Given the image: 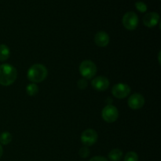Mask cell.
Here are the masks:
<instances>
[{
	"instance_id": "cell-20",
	"label": "cell",
	"mask_w": 161,
	"mask_h": 161,
	"mask_svg": "<svg viewBox=\"0 0 161 161\" xmlns=\"http://www.w3.org/2000/svg\"><path fill=\"white\" fill-rule=\"evenodd\" d=\"M90 161H108V160L102 156H97V157H94L93 158H91Z\"/></svg>"
},
{
	"instance_id": "cell-21",
	"label": "cell",
	"mask_w": 161,
	"mask_h": 161,
	"mask_svg": "<svg viewBox=\"0 0 161 161\" xmlns=\"http://www.w3.org/2000/svg\"><path fill=\"white\" fill-rule=\"evenodd\" d=\"M3 154V147H2L1 145H0V158L2 157Z\"/></svg>"
},
{
	"instance_id": "cell-13",
	"label": "cell",
	"mask_w": 161,
	"mask_h": 161,
	"mask_svg": "<svg viewBox=\"0 0 161 161\" xmlns=\"http://www.w3.org/2000/svg\"><path fill=\"white\" fill-rule=\"evenodd\" d=\"M10 51L9 47L4 44L0 45V61H5L9 58Z\"/></svg>"
},
{
	"instance_id": "cell-4",
	"label": "cell",
	"mask_w": 161,
	"mask_h": 161,
	"mask_svg": "<svg viewBox=\"0 0 161 161\" xmlns=\"http://www.w3.org/2000/svg\"><path fill=\"white\" fill-rule=\"evenodd\" d=\"M122 23L124 28H127L129 31H133L136 29L138 25V15L133 11L127 12L124 15L122 19Z\"/></svg>"
},
{
	"instance_id": "cell-7",
	"label": "cell",
	"mask_w": 161,
	"mask_h": 161,
	"mask_svg": "<svg viewBox=\"0 0 161 161\" xmlns=\"http://www.w3.org/2000/svg\"><path fill=\"white\" fill-rule=\"evenodd\" d=\"M112 93L116 98H125L130 94V87L125 83H118L113 86L112 89Z\"/></svg>"
},
{
	"instance_id": "cell-19",
	"label": "cell",
	"mask_w": 161,
	"mask_h": 161,
	"mask_svg": "<svg viewBox=\"0 0 161 161\" xmlns=\"http://www.w3.org/2000/svg\"><path fill=\"white\" fill-rule=\"evenodd\" d=\"M87 86V82L85 80H80L78 81V87L80 89H85Z\"/></svg>"
},
{
	"instance_id": "cell-18",
	"label": "cell",
	"mask_w": 161,
	"mask_h": 161,
	"mask_svg": "<svg viewBox=\"0 0 161 161\" xmlns=\"http://www.w3.org/2000/svg\"><path fill=\"white\" fill-rule=\"evenodd\" d=\"M79 155L82 157V158H86V157H89L90 155V150L86 146L85 147L81 148L79 151Z\"/></svg>"
},
{
	"instance_id": "cell-2",
	"label": "cell",
	"mask_w": 161,
	"mask_h": 161,
	"mask_svg": "<svg viewBox=\"0 0 161 161\" xmlns=\"http://www.w3.org/2000/svg\"><path fill=\"white\" fill-rule=\"evenodd\" d=\"M48 71L47 68L41 64H36L31 66L28 71V79L32 83H40L47 78Z\"/></svg>"
},
{
	"instance_id": "cell-14",
	"label": "cell",
	"mask_w": 161,
	"mask_h": 161,
	"mask_svg": "<svg viewBox=\"0 0 161 161\" xmlns=\"http://www.w3.org/2000/svg\"><path fill=\"white\" fill-rule=\"evenodd\" d=\"M12 141V135L9 132H3L0 135V143L3 145H8Z\"/></svg>"
},
{
	"instance_id": "cell-3",
	"label": "cell",
	"mask_w": 161,
	"mask_h": 161,
	"mask_svg": "<svg viewBox=\"0 0 161 161\" xmlns=\"http://www.w3.org/2000/svg\"><path fill=\"white\" fill-rule=\"evenodd\" d=\"M80 72L83 78L90 80L97 73V66L92 61L86 60L80 64Z\"/></svg>"
},
{
	"instance_id": "cell-8",
	"label": "cell",
	"mask_w": 161,
	"mask_h": 161,
	"mask_svg": "<svg viewBox=\"0 0 161 161\" xmlns=\"http://www.w3.org/2000/svg\"><path fill=\"white\" fill-rule=\"evenodd\" d=\"M129 107L132 109H139L142 108L145 104V98L142 94H134L130 96L127 102Z\"/></svg>"
},
{
	"instance_id": "cell-10",
	"label": "cell",
	"mask_w": 161,
	"mask_h": 161,
	"mask_svg": "<svg viewBox=\"0 0 161 161\" xmlns=\"http://www.w3.org/2000/svg\"><path fill=\"white\" fill-rule=\"evenodd\" d=\"M160 21V15L156 12H150L146 14L143 17V23L148 28L156 26Z\"/></svg>"
},
{
	"instance_id": "cell-5",
	"label": "cell",
	"mask_w": 161,
	"mask_h": 161,
	"mask_svg": "<svg viewBox=\"0 0 161 161\" xmlns=\"http://www.w3.org/2000/svg\"><path fill=\"white\" fill-rule=\"evenodd\" d=\"M102 118L105 121L108 123H113L118 119L119 112L115 106L108 105L103 108L102 113Z\"/></svg>"
},
{
	"instance_id": "cell-17",
	"label": "cell",
	"mask_w": 161,
	"mask_h": 161,
	"mask_svg": "<svg viewBox=\"0 0 161 161\" xmlns=\"http://www.w3.org/2000/svg\"><path fill=\"white\" fill-rule=\"evenodd\" d=\"M135 7L137 8L138 11L142 13H144L147 10V6H146V3L142 1H138L135 3Z\"/></svg>"
},
{
	"instance_id": "cell-1",
	"label": "cell",
	"mask_w": 161,
	"mask_h": 161,
	"mask_svg": "<svg viewBox=\"0 0 161 161\" xmlns=\"http://www.w3.org/2000/svg\"><path fill=\"white\" fill-rule=\"evenodd\" d=\"M17 69L9 64L0 65V84L3 86H9L17 80Z\"/></svg>"
},
{
	"instance_id": "cell-12",
	"label": "cell",
	"mask_w": 161,
	"mask_h": 161,
	"mask_svg": "<svg viewBox=\"0 0 161 161\" xmlns=\"http://www.w3.org/2000/svg\"><path fill=\"white\" fill-rule=\"evenodd\" d=\"M123 158V152L119 149H114L108 153V159L112 161H119Z\"/></svg>"
},
{
	"instance_id": "cell-11",
	"label": "cell",
	"mask_w": 161,
	"mask_h": 161,
	"mask_svg": "<svg viewBox=\"0 0 161 161\" xmlns=\"http://www.w3.org/2000/svg\"><path fill=\"white\" fill-rule=\"evenodd\" d=\"M96 45L100 47H105L109 43V36L105 31H98L94 36Z\"/></svg>"
},
{
	"instance_id": "cell-16",
	"label": "cell",
	"mask_w": 161,
	"mask_h": 161,
	"mask_svg": "<svg viewBox=\"0 0 161 161\" xmlns=\"http://www.w3.org/2000/svg\"><path fill=\"white\" fill-rule=\"evenodd\" d=\"M138 156L135 152H128L124 157V161H138Z\"/></svg>"
},
{
	"instance_id": "cell-6",
	"label": "cell",
	"mask_w": 161,
	"mask_h": 161,
	"mask_svg": "<svg viewBox=\"0 0 161 161\" xmlns=\"http://www.w3.org/2000/svg\"><path fill=\"white\" fill-rule=\"evenodd\" d=\"M98 135L93 129H86L82 133L81 142L85 146H91L97 141Z\"/></svg>"
},
{
	"instance_id": "cell-9",
	"label": "cell",
	"mask_w": 161,
	"mask_h": 161,
	"mask_svg": "<svg viewBox=\"0 0 161 161\" xmlns=\"http://www.w3.org/2000/svg\"><path fill=\"white\" fill-rule=\"evenodd\" d=\"M91 85L95 90L98 91H104L109 86V81L105 76H98L91 81Z\"/></svg>"
},
{
	"instance_id": "cell-15",
	"label": "cell",
	"mask_w": 161,
	"mask_h": 161,
	"mask_svg": "<svg viewBox=\"0 0 161 161\" xmlns=\"http://www.w3.org/2000/svg\"><path fill=\"white\" fill-rule=\"evenodd\" d=\"M27 94L29 96H35L39 92V87L36 83H31L28 84L26 87Z\"/></svg>"
}]
</instances>
